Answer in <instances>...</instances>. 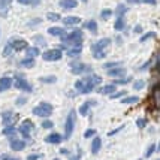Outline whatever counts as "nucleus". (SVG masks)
I'll return each mask as SVG.
<instances>
[{
  "label": "nucleus",
  "mask_w": 160,
  "mask_h": 160,
  "mask_svg": "<svg viewBox=\"0 0 160 160\" xmlns=\"http://www.w3.org/2000/svg\"><path fill=\"white\" fill-rule=\"evenodd\" d=\"M60 6L63 9H73L78 6V2L77 0H60Z\"/></svg>",
  "instance_id": "2eb2a0df"
},
{
  "label": "nucleus",
  "mask_w": 160,
  "mask_h": 160,
  "mask_svg": "<svg viewBox=\"0 0 160 160\" xmlns=\"http://www.w3.org/2000/svg\"><path fill=\"white\" fill-rule=\"evenodd\" d=\"M18 3H21V5H28V0H18Z\"/></svg>",
  "instance_id": "5fc2aeb1"
},
{
  "label": "nucleus",
  "mask_w": 160,
  "mask_h": 160,
  "mask_svg": "<svg viewBox=\"0 0 160 160\" xmlns=\"http://www.w3.org/2000/svg\"><path fill=\"white\" fill-rule=\"evenodd\" d=\"M136 102H139V98H138V96H126V98L121 100V103H124V105H132V103H136Z\"/></svg>",
  "instance_id": "412c9836"
},
{
  "label": "nucleus",
  "mask_w": 160,
  "mask_h": 160,
  "mask_svg": "<svg viewBox=\"0 0 160 160\" xmlns=\"http://www.w3.org/2000/svg\"><path fill=\"white\" fill-rule=\"evenodd\" d=\"M24 147H26V142L21 139H12L11 141V148L14 150V151H21V150H24Z\"/></svg>",
  "instance_id": "9d476101"
},
{
  "label": "nucleus",
  "mask_w": 160,
  "mask_h": 160,
  "mask_svg": "<svg viewBox=\"0 0 160 160\" xmlns=\"http://www.w3.org/2000/svg\"><path fill=\"white\" fill-rule=\"evenodd\" d=\"M2 117H3V123L6 126H11V121H12V112L11 111H6L2 114Z\"/></svg>",
  "instance_id": "b1692460"
},
{
  "label": "nucleus",
  "mask_w": 160,
  "mask_h": 160,
  "mask_svg": "<svg viewBox=\"0 0 160 160\" xmlns=\"http://www.w3.org/2000/svg\"><path fill=\"white\" fill-rule=\"evenodd\" d=\"M2 159L3 160H18V159H15V157H11V156H3Z\"/></svg>",
  "instance_id": "3c124183"
},
{
  "label": "nucleus",
  "mask_w": 160,
  "mask_h": 160,
  "mask_svg": "<svg viewBox=\"0 0 160 160\" xmlns=\"http://www.w3.org/2000/svg\"><path fill=\"white\" fill-rule=\"evenodd\" d=\"M121 64H123L121 62H108L103 64V68L106 70H109V69H115V68H121Z\"/></svg>",
  "instance_id": "5701e85b"
},
{
  "label": "nucleus",
  "mask_w": 160,
  "mask_h": 160,
  "mask_svg": "<svg viewBox=\"0 0 160 160\" xmlns=\"http://www.w3.org/2000/svg\"><path fill=\"white\" fill-rule=\"evenodd\" d=\"M136 2H142V3H150V5H156L157 0H136Z\"/></svg>",
  "instance_id": "09e8293b"
},
{
  "label": "nucleus",
  "mask_w": 160,
  "mask_h": 160,
  "mask_svg": "<svg viewBox=\"0 0 160 160\" xmlns=\"http://www.w3.org/2000/svg\"><path fill=\"white\" fill-rule=\"evenodd\" d=\"M114 28L118 30V32L124 28V20H123V17H118V18L115 20V22H114Z\"/></svg>",
  "instance_id": "393cba45"
},
{
  "label": "nucleus",
  "mask_w": 160,
  "mask_h": 160,
  "mask_svg": "<svg viewBox=\"0 0 160 160\" xmlns=\"http://www.w3.org/2000/svg\"><path fill=\"white\" fill-rule=\"evenodd\" d=\"M87 27L91 30V33H98V22L94 20H90L87 22Z\"/></svg>",
  "instance_id": "cd10ccee"
},
{
  "label": "nucleus",
  "mask_w": 160,
  "mask_h": 160,
  "mask_svg": "<svg viewBox=\"0 0 160 160\" xmlns=\"http://www.w3.org/2000/svg\"><path fill=\"white\" fill-rule=\"evenodd\" d=\"M17 132V129H15L14 126H6L5 129H3V135H6V136H11V135H14Z\"/></svg>",
  "instance_id": "c85d7f7f"
},
{
  "label": "nucleus",
  "mask_w": 160,
  "mask_h": 160,
  "mask_svg": "<svg viewBox=\"0 0 160 160\" xmlns=\"http://www.w3.org/2000/svg\"><path fill=\"white\" fill-rule=\"evenodd\" d=\"M54 160H60V159H54Z\"/></svg>",
  "instance_id": "bf43d9fd"
},
{
  "label": "nucleus",
  "mask_w": 160,
  "mask_h": 160,
  "mask_svg": "<svg viewBox=\"0 0 160 160\" xmlns=\"http://www.w3.org/2000/svg\"><path fill=\"white\" fill-rule=\"evenodd\" d=\"M94 103V100H88V102H85V103L79 108V114L81 115H87V112H88V108H90V105Z\"/></svg>",
  "instance_id": "4be33fe9"
},
{
  "label": "nucleus",
  "mask_w": 160,
  "mask_h": 160,
  "mask_svg": "<svg viewBox=\"0 0 160 160\" xmlns=\"http://www.w3.org/2000/svg\"><path fill=\"white\" fill-rule=\"evenodd\" d=\"M63 57V52L60 49H47L45 52H42V58L45 62H58Z\"/></svg>",
  "instance_id": "7ed1b4c3"
},
{
  "label": "nucleus",
  "mask_w": 160,
  "mask_h": 160,
  "mask_svg": "<svg viewBox=\"0 0 160 160\" xmlns=\"http://www.w3.org/2000/svg\"><path fill=\"white\" fill-rule=\"evenodd\" d=\"M21 66H24V68H33L35 66V58H26V60H22Z\"/></svg>",
  "instance_id": "c756f323"
},
{
  "label": "nucleus",
  "mask_w": 160,
  "mask_h": 160,
  "mask_svg": "<svg viewBox=\"0 0 160 160\" xmlns=\"http://www.w3.org/2000/svg\"><path fill=\"white\" fill-rule=\"evenodd\" d=\"M39 2H41V0H28V3H30L32 6H38V5H39Z\"/></svg>",
  "instance_id": "8fccbe9b"
},
{
  "label": "nucleus",
  "mask_w": 160,
  "mask_h": 160,
  "mask_svg": "<svg viewBox=\"0 0 160 160\" xmlns=\"http://www.w3.org/2000/svg\"><path fill=\"white\" fill-rule=\"evenodd\" d=\"M82 30H79V28H75V30H72L69 35H66V38L63 39V42L64 41H82Z\"/></svg>",
  "instance_id": "6e6552de"
},
{
  "label": "nucleus",
  "mask_w": 160,
  "mask_h": 160,
  "mask_svg": "<svg viewBox=\"0 0 160 160\" xmlns=\"http://www.w3.org/2000/svg\"><path fill=\"white\" fill-rule=\"evenodd\" d=\"M79 21L81 18H78V17H66L63 22H64V26H75V24H79Z\"/></svg>",
  "instance_id": "6ab92c4d"
},
{
  "label": "nucleus",
  "mask_w": 160,
  "mask_h": 160,
  "mask_svg": "<svg viewBox=\"0 0 160 160\" xmlns=\"http://www.w3.org/2000/svg\"><path fill=\"white\" fill-rule=\"evenodd\" d=\"M75 88H77L79 93H82V90H84V82H82V79H78L77 82H75Z\"/></svg>",
  "instance_id": "e433bc0d"
},
{
  "label": "nucleus",
  "mask_w": 160,
  "mask_h": 160,
  "mask_svg": "<svg viewBox=\"0 0 160 160\" xmlns=\"http://www.w3.org/2000/svg\"><path fill=\"white\" fill-rule=\"evenodd\" d=\"M154 150H156V144H151V145L148 147V150H147V153H145L147 157H150V156L154 153Z\"/></svg>",
  "instance_id": "58836bf2"
},
{
  "label": "nucleus",
  "mask_w": 160,
  "mask_h": 160,
  "mask_svg": "<svg viewBox=\"0 0 160 160\" xmlns=\"http://www.w3.org/2000/svg\"><path fill=\"white\" fill-rule=\"evenodd\" d=\"M106 56L105 54V49H93V57L96 58V60H100V58H103Z\"/></svg>",
  "instance_id": "bb28decb"
},
{
  "label": "nucleus",
  "mask_w": 160,
  "mask_h": 160,
  "mask_svg": "<svg viewBox=\"0 0 160 160\" xmlns=\"http://www.w3.org/2000/svg\"><path fill=\"white\" fill-rule=\"evenodd\" d=\"M81 51H82V47H73V48H68L66 49V54L69 57H77L81 54Z\"/></svg>",
  "instance_id": "a211bd4d"
},
{
  "label": "nucleus",
  "mask_w": 160,
  "mask_h": 160,
  "mask_svg": "<svg viewBox=\"0 0 160 160\" xmlns=\"http://www.w3.org/2000/svg\"><path fill=\"white\" fill-rule=\"evenodd\" d=\"M26 102H27V99H26V98H18V99H17V105H18V106H22Z\"/></svg>",
  "instance_id": "49530a36"
},
{
  "label": "nucleus",
  "mask_w": 160,
  "mask_h": 160,
  "mask_svg": "<svg viewBox=\"0 0 160 160\" xmlns=\"http://www.w3.org/2000/svg\"><path fill=\"white\" fill-rule=\"evenodd\" d=\"M154 36H156L154 33H147V35H144L142 38H141V42H145L147 39H150V38H154Z\"/></svg>",
  "instance_id": "c03bdc74"
},
{
  "label": "nucleus",
  "mask_w": 160,
  "mask_h": 160,
  "mask_svg": "<svg viewBox=\"0 0 160 160\" xmlns=\"http://www.w3.org/2000/svg\"><path fill=\"white\" fill-rule=\"evenodd\" d=\"M94 135H96V130L88 129V130H85V133H84V138H90V136H94Z\"/></svg>",
  "instance_id": "ea45409f"
},
{
  "label": "nucleus",
  "mask_w": 160,
  "mask_h": 160,
  "mask_svg": "<svg viewBox=\"0 0 160 160\" xmlns=\"http://www.w3.org/2000/svg\"><path fill=\"white\" fill-rule=\"evenodd\" d=\"M35 41H38V43L39 45H45L47 42H45V39L42 38V36H35Z\"/></svg>",
  "instance_id": "a18cd8bd"
},
{
  "label": "nucleus",
  "mask_w": 160,
  "mask_h": 160,
  "mask_svg": "<svg viewBox=\"0 0 160 160\" xmlns=\"http://www.w3.org/2000/svg\"><path fill=\"white\" fill-rule=\"evenodd\" d=\"M132 81V78H121V79H115L114 81V85H123V84H127Z\"/></svg>",
  "instance_id": "473e14b6"
},
{
  "label": "nucleus",
  "mask_w": 160,
  "mask_h": 160,
  "mask_svg": "<svg viewBox=\"0 0 160 160\" xmlns=\"http://www.w3.org/2000/svg\"><path fill=\"white\" fill-rule=\"evenodd\" d=\"M42 127L43 129H51V127H54V123L49 121V120H45V121H42Z\"/></svg>",
  "instance_id": "4c0bfd02"
},
{
  "label": "nucleus",
  "mask_w": 160,
  "mask_h": 160,
  "mask_svg": "<svg viewBox=\"0 0 160 160\" xmlns=\"http://www.w3.org/2000/svg\"><path fill=\"white\" fill-rule=\"evenodd\" d=\"M45 141L48 142V144H60L63 141L62 135H58V133H51V135H48L47 138H45Z\"/></svg>",
  "instance_id": "9b49d317"
},
{
  "label": "nucleus",
  "mask_w": 160,
  "mask_h": 160,
  "mask_svg": "<svg viewBox=\"0 0 160 160\" xmlns=\"http://www.w3.org/2000/svg\"><path fill=\"white\" fill-rule=\"evenodd\" d=\"M70 66H72V73H75V75H81L84 72H91L90 68L82 63H70Z\"/></svg>",
  "instance_id": "423d86ee"
},
{
  "label": "nucleus",
  "mask_w": 160,
  "mask_h": 160,
  "mask_svg": "<svg viewBox=\"0 0 160 160\" xmlns=\"http://www.w3.org/2000/svg\"><path fill=\"white\" fill-rule=\"evenodd\" d=\"M111 45V41L108 39V38H105V39H100V41H98L94 45H93V49H103L106 48V47H109Z\"/></svg>",
  "instance_id": "ddd939ff"
},
{
  "label": "nucleus",
  "mask_w": 160,
  "mask_h": 160,
  "mask_svg": "<svg viewBox=\"0 0 160 160\" xmlns=\"http://www.w3.org/2000/svg\"><path fill=\"white\" fill-rule=\"evenodd\" d=\"M126 11H127V8L124 5H118V8L115 9V14L118 15V17H123V14H126Z\"/></svg>",
  "instance_id": "2f4dec72"
},
{
  "label": "nucleus",
  "mask_w": 160,
  "mask_h": 160,
  "mask_svg": "<svg viewBox=\"0 0 160 160\" xmlns=\"http://www.w3.org/2000/svg\"><path fill=\"white\" fill-rule=\"evenodd\" d=\"M124 94H126V91H117V93H112L111 98L112 99H118V98H121V96H124Z\"/></svg>",
  "instance_id": "a19ab883"
},
{
  "label": "nucleus",
  "mask_w": 160,
  "mask_h": 160,
  "mask_svg": "<svg viewBox=\"0 0 160 160\" xmlns=\"http://www.w3.org/2000/svg\"><path fill=\"white\" fill-rule=\"evenodd\" d=\"M130 2H136V0H130Z\"/></svg>",
  "instance_id": "13d9d810"
},
{
  "label": "nucleus",
  "mask_w": 160,
  "mask_h": 160,
  "mask_svg": "<svg viewBox=\"0 0 160 160\" xmlns=\"http://www.w3.org/2000/svg\"><path fill=\"white\" fill-rule=\"evenodd\" d=\"M144 87H145V81H142V79H138V81L133 82V88L135 90H142Z\"/></svg>",
  "instance_id": "7c9ffc66"
},
{
  "label": "nucleus",
  "mask_w": 160,
  "mask_h": 160,
  "mask_svg": "<svg viewBox=\"0 0 160 160\" xmlns=\"http://www.w3.org/2000/svg\"><path fill=\"white\" fill-rule=\"evenodd\" d=\"M9 6H11V0H0V15H6Z\"/></svg>",
  "instance_id": "aec40b11"
},
{
  "label": "nucleus",
  "mask_w": 160,
  "mask_h": 160,
  "mask_svg": "<svg viewBox=\"0 0 160 160\" xmlns=\"http://www.w3.org/2000/svg\"><path fill=\"white\" fill-rule=\"evenodd\" d=\"M79 159H81V154H77V156H73L70 160H79Z\"/></svg>",
  "instance_id": "864d4df0"
},
{
  "label": "nucleus",
  "mask_w": 160,
  "mask_h": 160,
  "mask_svg": "<svg viewBox=\"0 0 160 160\" xmlns=\"http://www.w3.org/2000/svg\"><path fill=\"white\" fill-rule=\"evenodd\" d=\"M81 2H84V3H87V0H81Z\"/></svg>",
  "instance_id": "4d7b16f0"
},
{
  "label": "nucleus",
  "mask_w": 160,
  "mask_h": 160,
  "mask_svg": "<svg viewBox=\"0 0 160 160\" xmlns=\"http://www.w3.org/2000/svg\"><path fill=\"white\" fill-rule=\"evenodd\" d=\"M60 153H62V154H68V153H69V151H68L66 148H62V150H60Z\"/></svg>",
  "instance_id": "6e6d98bb"
},
{
  "label": "nucleus",
  "mask_w": 160,
  "mask_h": 160,
  "mask_svg": "<svg viewBox=\"0 0 160 160\" xmlns=\"http://www.w3.org/2000/svg\"><path fill=\"white\" fill-rule=\"evenodd\" d=\"M14 85L18 88V90H22V91H32V88H33V87H32V85L24 79V78H17V79H15V82H14Z\"/></svg>",
  "instance_id": "0eeeda50"
},
{
  "label": "nucleus",
  "mask_w": 160,
  "mask_h": 160,
  "mask_svg": "<svg viewBox=\"0 0 160 160\" xmlns=\"http://www.w3.org/2000/svg\"><path fill=\"white\" fill-rule=\"evenodd\" d=\"M99 93H100V94H109V96H111L112 93H115V85H114V84H108V85H103V87H100Z\"/></svg>",
  "instance_id": "dca6fc26"
},
{
  "label": "nucleus",
  "mask_w": 160,
  "mask_h": 160,
  "mask_svg": "<svg viewBox=\"0 0 160 160\" xmlns=\"http://www.w3.org/2000/svg\"><path fill=\"white\" fill-rule=\"evenodd\" d=\"M18 130H20V133L26 138V139H28V138H30V132L33 130V123H32L30 120H24V121L21 123Z\"/></svg>",
  "instance_id": "39448f33"
},
{
  "label": "nucleus",
  "mask_w": 160,
  "mask_h": 160,
  "mask_svg": "<svg viewBox=\"0 0 160 160\" xmlns=\"http://www.w3.org/2000/svg\"><path fill=\"white\" fill-rule=\"evenodd\" d=\"M136 124H138V127H141V129H142V127H145L147 120L145 118H139L138 121H136Z\"/></svg>",
  "instance_id": "79ce46f5"
},
{
  "label": "nucleus",
  "mask_w": 160,
  "mask_h": 160,
  "mask_svg": "<svg viewBox=\"0 0 160 160\" xmlns=\"http://www.w3.org/2000/svg\"><path fill=\"white\" fill-rule=\"evenodd\" d=\"M38 54H39V49H38V48H35V47H30V48H27V58H35Z\"/></svg>",
  "instance_id": "a878e982"
},
{
  "label": "nucleus",
  "mask_w": 160,
  "mask_h": 160,
  "mask_svg": "<svg viewBox=\"0 0 160 160\" xmlns=\"http://www.w3.org/2000/svg\"><path fill=\"white\" fill-rule=\"evenodd\" d=\"M12 84H14V81H12V78L9 77H3L0 78V90H9L11 87H12Z\"/></svg>",
  "instance_id": "1a4fd4ad"
},
{
  "label": "nucleus",
  "mask_w": 160,
  "mask_h": 160,
  "mask_svg": "<svg viewBox=\"0 0 160 160\" xmlns=\"http://www.w3.org/2000/svg\"><path fill=\"white\" fill-rule=\"evenodd\" d=\"M41 81L45 84H52V82H56V77H43V78H41Z\"/></svg>",
  "instance_id": "c9c22d12"
},
{
  "label": "nucleus",
  "mask_w": 160,
  "mask_h": 160,
  "mask_svg": "<svg viewBox=\"0 0 160 160\" xmlns=\"http://www.w3.org/2000/svg\"><path fill=\"white\" fill-rule=\"evenodd\" d=\"M108 75H109V77H114V78L124 77V75H126V69H124V68H115V69H109V70H108Z\"/></svg>",
  "instance_id": "4468645a"
},
{
  "label": "nucleus",
  "mask_w": 160,
  "mask_h": 160,
  "mask_svg": "<svg viewBox=\"0 0 160 160\" xmlns=\"http://www.w3.org/2000/svg\"><path fill=\"white\" fill-rule=\"evenodd\" d=\"M11 51H12V48H11L9 45H6V47H5V49H3V56H5V57L11 56Z\"/></svg>",
  "instance_id": "37998d69"
},
{
  "label": "nucleus",
  "mask_w": 160,
  "mask_h": 160,
  "mask_svg": "<svg viewBox=\"0 0 160 160\" xmlns=\"http://www.w3.org/2000/svg\"><path fill=\"white\" fill-rule=\"evenodd\" d=\"M48 33L49 35H52V36H60L62 39H64L66 38V32L63 30V28H60V27H51V28H48Z\"/></svg>",
  "instance_id": "f8f14e48"
},
{
  "label": "nucleus",
  "mask_w": 160,
  "mask_h": 160,
  "mask_svg": "<svg viewBox=\"0 0 160 160\" xmlns=\"http://www.w3.org/2000/svg\"><path fill=\"white\" fill-rule=\"evenodd\" d=\"M9 47L15 51H21V49H27V42L24 39H17V38H11L9 39Z\"/></svg>",
  "instance_id": "20e7f679"
},
{
  "label": "nucleus",
  "mask_w": 160,
  "mask_h": 160,
  "mask_svg": "<svg viewBox=\"0 0 160 160\" xmlns=\"http://www.w3.org/2000/svg\"><path fill=\"white\" fill-rule=\"evenodd\" d=\"M141 32H142V27H141V26H136V27H135V33H141Z\"/></svg>",
  "instance_id": "603ef678"
},
{
  "label": "nucleus",
  "mask_w": 160,
  "mask_h": 160,
  "mask_svg": "<svg viewBox=\"0 0 160 160\" xmlns=\"http://www.w3.org/2000/svg\"><path fill=\"white\" fill-rule=\"evenodd\" d=\"M33 114L38 117H49L52 114V106L47 102H41L36 108H33Z\"/></svg>",
  "instance_id": "f03ea898"
},
{
  "label": "nucleus",
  "mask_w": 160,
  "mask_h": 160,
  "mask_svg": "<svg viewBox=\"0 0 160 160\" xmlns=\"http://www.w3.org/2000/svg\"><path fill=\"white\" fill-rule=\"evenodd\" d=\"M100 147H102V141H100V138H94L93 139V142H91V153L93 154H98L99 150H100Z\"/></svg>",
  "instance_id": "f3484780"
},
{
  "label": "nucleus",
  "mask_w": 160,
  "mask_h": 160,
  "mask_svg": "<svg viewBox=\"0 0 160 160\" xmlns=\"http://www.w3.org/2000/svg\"><path fill=\"white\" fill-rule=\"evenodd\" d=\"M75 121H77V111L72 109L69 112V115L66 117V124H64V138L69 139L73 133V129H75Z\"/></svg>",
  "instance_id": "f257e3e1"
},
{
  "label": "nucleus",
  "mask_w": 160,
  "mask_h": 160,
  "mask_svg": "<svg viewBox=\"0 0 160 160\" xmlns=\"http://www.w3.org/2000/svg\"><path fill=\"white\" fill-rule=\"evenodd\" d=\"M47 18H48L49 21H58L60 20V15L56 14V12H48V14H47Z\"/></svg>",
  "instance_id": "72a5a7b5"
},
{
  "label": "nucleus",
  "mask_w": 160,
  "mask_h": 160,
  "mask_svg": "<svg viewBox=\"0 0 160 160\" xmlns=\"http://www.w3.org/2000/svg\"><path fill=\"white\" fill-rule=\"evenodd\" d=\"M41 159V154H32V156H28L27 160H38Z\"/></svg>",
  "instance_id": "de8ad7c7"
},
{
  "label": "nucleus",
  "mask_w": 160,
  "mask_h": 160,
  "mask_svg": "<svg viewBox=\"0 0 160 160\" xmlns=\"http://www.w3.org/2000/svg\"><path fill=\"white\" fill-rule=\"evenodd\" d=\"M111 15H112V11H111V9H103V11L100 12V17H102L103 20H108Z\"/></svg>",
  "instance_id": "f704fd0d"
}]
</instances>
